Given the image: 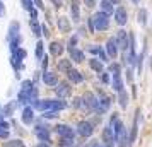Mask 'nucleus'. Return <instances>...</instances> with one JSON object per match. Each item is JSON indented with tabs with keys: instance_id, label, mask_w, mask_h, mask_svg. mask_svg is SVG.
<instances>
[{
	"instance_id": "f257e3e1",
	"label": "nucleus",
	"mask_w": 152,
	"mask_h": 147,
	"mask_svg": "<svg viewBox=\"0 0 152 147\" xmlns=\"http://www.w3.org/2000/svg\"><path fill=\"white\" fill-rule=\"evenodd\" d=\"M91 22H92L94 31H106V29L110 28V15L99 10L97 14H94L91 17Z\"/></svg>"
},
{
	"instance_id": "f03ea898",
	"label": "nucleus",
	"mask_w": 152,
	"mask_h": 147,
	"mask_svg": "<svg viewBox=\"0 0 152 147\" xmlns=\"http://www.w3.org/2000/svg\"><path fill=\"white\" fill-rule=\"evenodd\" d=\"M111 74H113V80H111V86L116 92H120L123 89V80H121V74H120V65L118 63H113L110 67Z\"/></svg>"
},
{
	"instance_id": "7ed1b4c3",
	"label": "nucleus",
	"mask_w": 152,
	"mask_h": 147,
	"mask_svg": "<svg viewBox=\"0 0 152 147\" xmlns=\"http://www.w3.org/2000/svg\"><path fill=\"white\" fill-rule=\"evenodd\" d=\"M97 94H99V98H97V108H96V113L103 115V113H106L108 110H110L111 99L108 98L106 94H103V91H99V89H97Z\"/></svg>"
},
{
	"instance_id": "20e7f679",
	"label": "nucleus",
	"mask_w": 152,
	"mask_h": 147,
	"mask_svg": "<svg viewBox=\"0 0 152 147\" xmlns=\"http://www.w3.org/2000/svg\"><path fill=\"white\" fill-rule=\"evenodd\" d=\"M82 108L84 110H89V111H96L97 108V98L92 92H86L82 96Z\"/></svg>"
},
{
	"instance_id": "39448f33",
	"label": "nucleus",
	"mask_w": 152,
	"mask_h": 147,
	"mask_svg": "<svg viewBox=\"0 0 152 147\" xmlns=\"http://www.w3.org/2000/svg\"><path fill=\"white\" fill-rule=\"evenodd\" d=\"M115 41L118 45V50H128V34H126V31L123 29H120L116 33V38H115Z\"/></svg>"
},
{
	"instance_id": "423d86ee",
	"label": "nucleus",
	"mask_w": 152,
	"mask_h": 147,
	"mask_svg": "<svg viewBox=\"0 0 152 147\" xmlns=\"http://www.w3.org/2000/svg\"><path fill=\"white\" fill-rule=\"evenodd\" d=\"M77 132H79V135H82V137H91L92 135V132H94V127H92V123L91 121H80L79 125H77Z\"/></svg>"
},
{
	"instance_id": "0eeeda50",
	"label": "nucleus",
	"mask_w": 152,
	"mask_h": 147,
	"mask_svg": "<svg viewBox=\"0 0 152 147\" xmlns=\"http://www.w3.org/2000/svg\"><path fill=\"white\" fill-rule=\"evenodd\" d=\"M55 132L62 137V139H74V130H72V127L69 125H62V123H58L55 127Z\"/></svg>"
},
{
	"instance_id": "6e6552de",
	"label": "nucleus",
	"mask_w": 152,
	"mask_h": 147,
	"mask_svg": "<svg viewBox=\"0 0 152 147\" xmlns=\"http://www.w3.org/2000/svg\"><path fill=\"white\" fill-rule=\"evenodd\" d=\"M115 21H116L118 26H125L126 21H128V12L125 7H118L115 9Z\"/></svg>"
},
{
	"instance_id": "1a4fd4ad",
	"label": "nucleus",
	"mask_w": 152,
	"mask_h": 147,
	"mask_svg": "<svg viewBox=\"0 0 152 147\" xmlns=\"http://www.w3.org/2000/svg\"><path fill=\"white\" fill-rule=\"evenodd\" d=\"M55 92H56L58 98H67V96H70V92H72L70 84L69 82H58L55 87Z\"/></svg>"
},
{
	"instance_id": "9d476101",
	"label": "nucleus",
	"mask_w": 152,
	"mask_h": 147,
	"mask_svg": "<svg viewBox=\"0 0 152 147\" xmlns=\"http://www.w3.org/2000/svg\"><path fill=\"white\" fill-rule=\"evenodd\" d=\"M17 101H10V103H7V105L4 106V108H0V115H2V118L5 116V118H9V116H12L14 115V110L17 108Z\"/></svg>"
},
{
	"instance_id": "9b49d317",
	"label": "nucleus",
	"mask_w": 152,
	"mask_h": 147,
	"mask_svg": "<svg viewBox=\"0 0 152 147\" xmlns=\"http://www.w3.org/2000/svg\"><path fill=\"white\" fill-rule=\"evenodd\" d=\"M138 116H140V110L135 111V118H133V125H132V132L128 135V140H130V144H133L135 140H137V130H138Z\"/></svg>"
},
{
	"instance_id": "f8f14e48",
	"label": "nucleus",
	"mask_w": 152,
	"mask_h": 147,
	"mask_svg": "<svg viewBox=\"0 0 152 147\" xmlns=\"http://www.w3.org/2000/svg\"><path fill=\"white\" fill-rule=\"evenodd\" d=\"M70 12H72V21L79 22V17H80V4H79V0H70Z\"/></svg>"
},
{
	"instance_id": "ddd939ff",
	"label": "nucleus",
	"mask_w": 152,
	"mask_h": 147,
	"mask_svg": "<svg viewBox=\"0 0 152 147\" xmlns=\"http://www.w3.org/2000/svg\"><path fill=\"white\" fill-rule=\"evenodd\" d=\"M106 51H108V56L111 58H116L118 56V45L115 41V38H110L108 43H106Z\"/></svg>"
},
{
	"instance_id": "4468645a",
	"label": "nucleus",
	"mask_w": 152,
	"mask_h": 147,
	"mask_svg": "<svg viewBox=\"0 0 152 147\" xmlns=\"http://www.w3.org/2000/svg\"><path fill=\"white\" fill-rule=\"evenodd\" d=\"M34 121V110L28 106V108H24V111H22V123L24 125H31Z\"/></svg>"
},
{
	"instance_id": "2eb2a0df",
	"label": "nucleus",
	"mask_w": 152,
	"mask_h": 147,
	"mask_svg": "<svg viewBox=\"0 0 152 147\" xmlns=\"http://www.w3.org/2000/svg\"><path fill=\"white\" fill-rule=\"evenodd\" d=\"M36 137L41 140V142H50V130H48V127H41V125L36 127Z\"/></svg>"
},
{
	"instance_id": "dca6fc26",
	"label": "nucleus",
	"mask_w": 152,
	"mask_h": 147,
	"mask_svg": "<svg viewBox=\"0 0 152 147\" xmlns=\"http://www.w3.org/2000/svg\"><path fill=\"white\" fill-rule=\"evenodd\" d=\"M103 142L106 144V146H111V147H113V144H115V135H113V130H111L110 127H104V130H103Z\"/></svg>"
},
{
	"instance_id": "f3484780",
	"label": "nucleus",
	"mask_w": 152,
	"mask_h": 147,
	"mask_svg": "<svg viewBox=\"0 0 152 147\" xmlns=\"http://www.w3.org/2000/svg\"><path fill=\"white\" fill-rule=\"evenodd\" d=\"M67 74H69V80L72 82V84H80L82 82V74L79 72V70H75V69H70V70H67Z\"/></svg>"
},
{
	"instance_id": "a211bd4d",
	"label": "nucleus",
	"mask_w": 152,
	"mask_h": 147,
	"mask_svg": "<svg viewBox=\"0 0 152 147\" xmlns=\"http://www.w3.org/2000/svg\"><path fill=\"white\" fill-rule=\"evenodd\" d=\"M43 82L46 86H56L58 84V75L53 72H45L43 74Z\"/></svg>"
},
{
	"instance_id": "6ab92c4d",
	"label": "nucleus",
	"mask_w": 152,
	"mask_h": 147,
	"mask_svg": "<svg viewBox=\"0 0 152 147\" xmlns=\"http://www.w3.org/2000/svg\"><path fill=\"white\" fill-rule=\"evenodd\" d=\"M69 51H70V58L74 60V62H82L84 60V53L80 51L79 48H75V46H69Z\"/></svg>"
},
{
	"instance_id": "aec40b11",
	"label": "nucleus",
	"mask_w": 152,
	"mask_h": 147,
	"mask_svg": "<svg viewBox=\"0 0 152 147\" xmlns=\"http://www.w3.org/2000/svg\"><path fill=\"white\" fill-rule=\"evenodd\" d=\"M99 9H101V12H104V14L111 15L113 12H115V7H113V4L111 2H108V0H101V4H99Z\"/></svg>"
},
{
	"instance_id": "412c9836",
	"label": "nucleus",
	"mask_w": 152,
	"mask_h": 147,
	"mask_svg": "<svg viewBox=\"0 0 152 147\" xmlns=\"http://www.w3.org/2000/svg\"><path fill=\"white\" fill-rule=\"evenodd\" d=\"M50 51H51V55L53 56H58L63 53V45L60 41H53L50 45Z\"/></svg>"
},
{
	"instance_id": "4be33fe9",
	"label": "nucleus",
	"mask_w": 152,
	"mask_h": 147,
	"mask_svg": "<svg viewBox=\"0 0 152 147\" xmlns=\"http://www.w3.org/2000/svg\"><path fill=\"white\" fill-rule=\"evenodd\" d=\"M56 24H58V29L63 31V33H69L70 31V21L67 19V17H58Z\"/></svg>"
},
{
	"instance_id": "5701e85b",
	"label": "nucleus",
	"mask_w": 152,
	"mask_h": 147,
	"mask_svg": "<svg viewBox=\"0 0 152 147\" xmlns=\"http://www.w3.org/2000/svg\"><path fill=\"white\" fill-rule=\"evenodd\" d=\"M72 69V60H67V58H63V60H58V70L60 72H67V70Z\"/></svg>"
},
{
	"instance_id": "b1692460",
	"label": "nucleus",
	"mask_w": 152,
	"mask_h": 147,
	"mask_svg": "<svg viewBox=\"0 0 152 147\" xmlns=\"http://www.w3.org/2000/svg\"><path fill=\"white\" fill-rule=\"evenodd\" d=\"M89 65H91V69L96 70L97 74H101V72H103V62H99L97 58H91V60H89Z\"/></svg>"
},
{
	"instance_id": "393cba45",
	"label": "nucleus",
	"mask_w": 152,
	"mask_h": 147,
	"mask_svg": "<svg viewBox=\"0 0 152 147\" xmlns=\"http://www.w3.org/2000/svg\"><path fill=\"white\" fill-rule=\"evenodd\" d=\"M0 137L2 139H7L9 137V123L4 121V118H0Z\"/></svg>"
},
{
	"instance_id": "a878e982",
	"label": "nucleus",
	"mask_w": 152,
	"mask_h": 147,
	"mask_svg": "<svg viewBox=\"0 0 152 147\" xmlns=\"http://www.w3.org/2000/svg\"><path fill=\"white\" fill-rule=\"evenodd\" d=\"M29 26H31V29H33V33H34V36H41V28H39V24H38V21L36 19H31L29 21Z\"/></svg>"
},
{
	"instance_id": "bb28decb",
	"label": "nucleus",
	"mask_w": 152,
	"mask_h": 147,
	"mask_svg": "<svg viewBox=\"0 0 152 147\" xmlns=\"http://www.w3.org/2000/svg\"><path fill=\"white\" fill-rule=\"evenodd\" d=\"M118 94H120V106L125 110V108H126V105H128V94H126V91H125V89H121Z\"/></svg>"
},
{
	"instance_id": "cd10ccee",
	"label": "nucleus",
	"mask_w": 152,
	"mask_h": 147,
	"mask_svg": "<svg viewBox=\"0 0 152 147\" xmlns=\"http://www.w3.org/2000/svg\"><path fill=\"white\" fill-rule=\"evenodd\" d=\"M138 22H140V26H145V24H147V10H145V9H140V10H138Z\"/></svg>"
},
{
	"instance_id": "c85d7f7f",
	"label": "nucleus",
	"mask_w": 152,
	"mask_h": 147,
	"mask_svg": "<svg viewBox=\"0 0 152 147\" xmlns=\"http://www.w3.org/2000/svg\"><path fill=\"white\" fill-rule=\"evenodd\" d=\"M4 147H26V146H24V142H22V140L14 139V140H7V142L4 144Z\"/></svg>"
},
{
	"instance_id": "c756f323",
	"label": "nucleus",
	"mask_w": 152,
	"mask_h": 147,
	"mask_svg": "<svg viewBox=\"0 0 152 147\" xmlns=\"http://www.w3.org/2000/svg\"><path fill=\"white\" fill-rule=\"evenodd\" d=\"M43 50H45V43L38 41L36 43V58H38V60H41L43 58Z\"/></svg>"
},
{
	"instance_id": "7c9ffc66",
	"label": "nucleus",
	"mask_w": 152,
	"mask_h": 147,
	"mask_svg": "<svg viewBox=\"0 0 152 147\" xmlns=\"http://www.w3.org/2000/svg\"><path fill=\"white\" fill-rule=\"evenodd\" d=\"M31 87H34L33 80H22V84H21V91H28V89H31Z\"/></svg>"
},
{
	"instance_id": "2f4dec72",
	"label": "nucleus",
	"mask_w": 152,
	"mask_h": 147,
	"mask_svg": "<svg viewBox=\"0 0 152 147\" xmlns=\"http://www.w3.org/2000/svg\"><path fill=\"white\" fill-rule=\"evenodd\" d=\"M58 111H45L43 113V118H56Z\"/></svg>"
},
{
	"instance_id": "473e14b6",
	"label": "nucleus",
	"mask_w": 152,
	"mask_h": 147,
	"mask_svg": "<svg viewBox=\"0 0 152 147\" xmlns=\"http://www.w3.org/2000/svg\"><path fill=\"white\" fill-rule=\"evenodd\" d=\"M22 5L26 10H31L33 9V0H22Z\"/></svg>"
},
{
	"instance_id": "72a5a7b5",
	"label": "nucleus",
	"mask_w": 152,
	"mask_h": 147,
	"mask_svg": "<svg viewBox=\"0 0 152 147\" xmlns=\"http://www.w3.org/2000/svg\"><path fill=\"white\" fill-rule=\"evenodd\" d=\"M103 75H101V80H103V84H110V74L108 72H101Z\"/></svg>"
},
{
	"instance_id": "f704fd0d",
	"label": "nucleus",
	"mask_w": 152,
	"mask_h": 147,
	"mask_svg": "<svg viewBox=\"0 0 152 147\" xmlns=\"http://www.w3.org/2000/svg\"><path fill=\"white\" fill-rule=\"evenodd\" d=\"M72 105H74V108H80L82 106V98H74V103Z\"/></svg>"
},
{
	"instance_id": "c9c22d12",
	"label": "nucleus",
	"mask_w": 152,
	"mask_h": 147,
	"mask_svg": "<svg viewBox=\"0 0 152 147\" xmlns=\"http://www.w3.org/2000/svg\"><path fill=\"white\" fill-rule=\"evenodd\" d=\"M33 2H34V5H36L38 9H45V5H43L41 0H33Z\"/></svg>"
},
{
	"instance_id": "e433bc0d",
	"label": "nucleus",
	"mask_w": 152,
	"mask_h": 147,
	"mask_svg": "<svg viewBox=\"0 0 152 147\" xmlns=\"http://www.w3.org/2000/svg\"><path fill=\"white\" fill-rule=\"evenodd\" d=\"M51 2H53V5H55L56 9H60V7H62V0H51Z\"/></svg>"
},
{
	"instance_id": "4c0bfd02",
	"label": "nucleus",
	"mask_w": 152,
	"mask_h": 147,
	"mask_svg": "<svg viewBox=\"0 0 152 147\" xmlns=\"http://www.w3.org/2000/svg\"><path fill=\"white\" fill-rule=\"evenodd\" d=\"M29 14H31V17H33V19H36V17H38V12H36V9H31V10H29Z\"/></svg>"
},
{
	"instance_id": "58836bf2",
	"label": "nucleus",
	"mask_w": 152,
	"mask_h": 147,
	"mask_svg": "<svg viewBox=\"0 0 152 147\" xmlns=\"http://www.w3.org/2000/svg\"><path fill=\"white\" fill-rule=\"evenodd\" d=\"M84 2H86V5H87V7H94V4H96L94 0H84Z\"/></svg>"
},
{
	"instance_id": "ea45409f",
	"label": "nucleus",
	"mask_w": 152,
	"mask_h": 147,
	"mask_svg": "<svg viewBox=\"0 0 152 147\" xmlns=\"http://www.w3.org/2000/svg\"><path fill=\"white\" fill-rule=\"evenodd\" d=\"M43 60V70L46 69V65H48V58H46V56H45V58H41Z\"/></svg>"
},
{
	"instance_id": "a19ab883",
	"label": "nucleus",
	"mask_w": 152,
	"mask_h": 147,
	"mask_svg": "<svg viewBox=\"0 0 152 147\" xmlns=\"http://www.w3.org/2000/svg\"><path fill=\"white\" fill-rule=\"evenodd\" d=\"M108 2H111V4H113V5H118V4H120V2H121V0H108Z\"/></svg>"
},
{
	"instance_id": "79ce46f5",
	"label": "nucleus",
	"mask_w": 152,
	"mask_h": 147,
	"mask_svg": "<svg viewBox=\"0 0 152 147\" xmlns=\"http://www.w3.org/2000/svg\"><path fill=\"white\" fill-rule=\"evenodd\" d=\"M36 147H50V146H48V144H46V142H41V144H38V146H36Z\"/></svg>"
},
{
	"instance_id": "37998d69",
	"label": "nucleus",
	"mask_w": 152,
	"mask_h": 147,
	"mask_svg": "<svg viewBox=\"0 0 152 147\" xmlns=\"http://www.w3.org/2000/svg\"><path fill=\"white\" fill-rule=\"evenodd\" d=\"M91 147H103V146H101V144H97V142H94V144H92Z\"/></svg>"
},
{
	"instance_id": "c03bdc74",
	"label": "nucleus",
	"mask_w": 152,
	"mask_h": 147,
	"mask_svg": "<svg viewBox=\"0 0 152 147\" xmlns=\"http://www.w3.org/2000/svg\"><path fill=\"white\" fill-rule=\"evenodd\" d=\"M133 2H135V4H138V2H140V0H133Z\"/></svg>"
},
{
	"instance_id": "a18cd8bd",
	"label": "nucleus",
	"mask_w": 152,
	"mask_h": 147,
	"mask_svg": "<svg viewBox=\"0 0 152 147\" xmlns=\"http://www.w3.org/2000/svg\"><path fill=\"white\" fill-rule=\"evenodd\" d=\"M65 147H74V146H65Z\"/></svg>"
},
{
	"instance_id": "49530a36",
	"label": "nucleus",
	"mask_w": 152,
	"mask_h": 147,
	"mask_svg": "<svg viewBox=\"0 0 152 147\" xmlns=\"http://www.w3.org/2000/svg\"><path fill=\"white\" fill-rule=\"evenodd\" d=\"M106 147H111V146H106Z\"/></svg>"
},
{
	"instance_id": "de8ad7c7",
	"label": "nucleus",
	"mask_w": 152,
	"mask_h": 147,
	"mask_svg": "<svg viewBox=\"0 0 152 147\" xmlns=\"http://www.w3.org/2000/svg\"><path fill=\"white\" fill-rule=\"evenodd\" d=\"M0 108H2V106H0Z\"/></svg>"
}]
</instances>
